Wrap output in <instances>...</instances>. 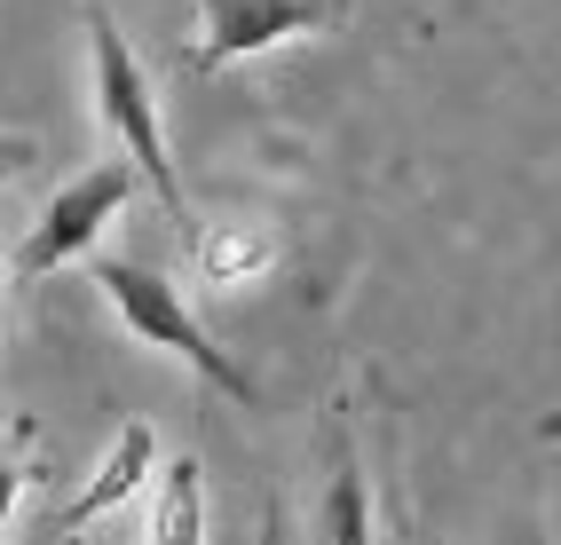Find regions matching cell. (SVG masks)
Instances as JSON below:
<instances>
[{"label": "cell", "instance_id": "6da1fadb", "mask_svg": "<svg viewBox=\"0 0 561 545\" xmlns=\"http://www.w3.org/2000/svg\"><path fill=\"white\" fill-rule=\"evenodd\" d=\"M95 285H103L111 316H119L142 348H167L174 363H191V372H198L214 395H230V404H261V380H253L245 363L198 324V309L182 301V285H174V277L142 269V262H95Z\"/></svg>", "mask_w": 561, "mask_h": 545}, {"label": "cell", "instance_id": "7a4b0ae2", "mask_svg": "<svg viewBox=\"0 0 561 545\" xmlns=\"http://www.w3.org/2000/svg\"><path fill=\"white\" fill-rule=\"evenodd\" d=\"M88 80H95V119L119 142V166L135 182H151V198L182 222V182L167 159V127H159V95L142 80V56L127 48V32L111 24V9H88Z\"/></svg>", "mask_w": 561, "mask_h": 545}, {"label": "cell", "instance_id": "3957f363", "mask_svg": "<svg viewBox=\"0 0 561 545\" xmlns=\"http://www.w3.org/2000/svg\"><path fill=\"white\" fill-rule=\"evenodd\" d=\"M191 9H198V40L182 56V80H214V71H230L245 56L332 32L348 16V0H191Z\"/></svg>", "mask_w": 561, "mask_h": 545}, {"label": "cell", "instance_id": "277c9868", "mask_svg": "<svg viewBox=\"0 0 561 545\" xmlns=\"http://www.w3.org/2000/svg\"><path fill=\"white\" fill-rule=\"evenodd\" d=\"M127 198H135V174L119 166V159H103V166H88L80 182H64V190L41 206V222L24 230V245H16V277H48V269H64V262H80V253H95V237L127 213Z\"/></svg>", "mask_w": 561, "mask_h": 545}, {"label": "cell", "instance_id": "5b68a950", "mask_svg": "<svg viewBox=\"0 0 561 545\" xmlns=\"http://www.w3.org/2000/svg\"><path fill=\"white\" fill-rule=\"evenodd\" d=\"M151 475H159V434L142 427V419H127V427L103 443V459L88 466V483L64 498V522H56V537H64V530H95L103 514H119L127 498H142V490H151Z\"/></svg>", "mask_w": 561, "mask_h": 545}, {"label": "cell", "instance_id": "8992f818", "mask_svg": "<svg viewBox=\"0 0 561 545\" xmlns=\"http://www.w3.org/2000/svg\"><path fill=\"white\" fill-rule=\"evenodd\" d=\"M191 269L206 293H238V285L277 269V230L270 222H206L191 237Z\"/></svg>", "mask_w": 561, "mask_h": 545}, {"label": "cell", "instance_id": "52a82bcc", "mask_svg": "<svg viewBox=\"0 0 561 545\" xmlns=\"http://www.w3.org/2000/svg\"><path fill=\"white\" fill-rule=\"evenodd\" d=\"M142 545H206V466L182 451V459H159L151 475V530Z\"/></svg>", "mask_w": 561, "mask_h": 545}, {"label": "cell", "instance_id": "ba28073f", "mask_svg": "<svg viewBox=\"0 0 561 545\" xmlns=\"http://www.w3.org/2000/svg\"><path fill=\"white\" fill-rule=\"evenodd\" d=\"M324 545H371V498H364L356 459H341V466H332V498H324Z\"/></svg>", "mask_w": 561, "mask_h": 545}, {"label": "cell", "instance_id": "9c48e42d", "mask_svg": "<svg viewBox=\"0 0 561 545\" xmlns=\"http://www.w3.org/2000/svg\"><path fill=\"white\" fill-rule=\"evenodd\" d=\"M16 483H24V475H16V459L0 451V530H9V514H16Z\"/></svg>", "mask_w": 561, "mask_h": 545}, {"label": "cell", "instance_id": "30bf717a", "mask_svg": "<svg viewBox=\"0 0 561 545\" xmlns=\"http://www.w3.org/2000/svg\"><path fill=\"white\" fill-rule=\"evenodd\" d=\"M32 166V142H0V182H16Z\"/></svg>", "mask_w": 561, "mask_h": 545}, {"label": "cell", "instance_id": "8fae6325", "mask_svg": "<svg viewBox=\"0 0 561 545\" xmlns=\"http://www.w3.org/2000/svg\"><path fill=\"white\" fill-rule=\"evenodd\" d=\"M0 316H9V253H0Z\"/></svg>", "mask_w": 561, "mask_h": 545}, {"label": "cell", "instance_id": "7c38bea8", "mask_svg": "<svg viewBox=\"0 0 561 545\" xmlns=\"http://www.w3.org/2000/svg\"><path fill=\"white\" fill-rule=\"evenodd\" d=\"M64 545H95V537H88V530H64Z\"/></svg>", "mask_w": 561, "mask_h": 545}, {"label": "cell", "instance_id": "4fadbf2b", "mask_svg": "<svg viewBox=\"0 0 561 545\" xmlns=\"http://www.w3.org/2000/svg\"><path fill=\"white\" fill-rule=\"evenodd\" d=\"M206 545H214V537H206Z\"/></svg>", "mask_w": 561, "mask_h": 545}]
</instances>
